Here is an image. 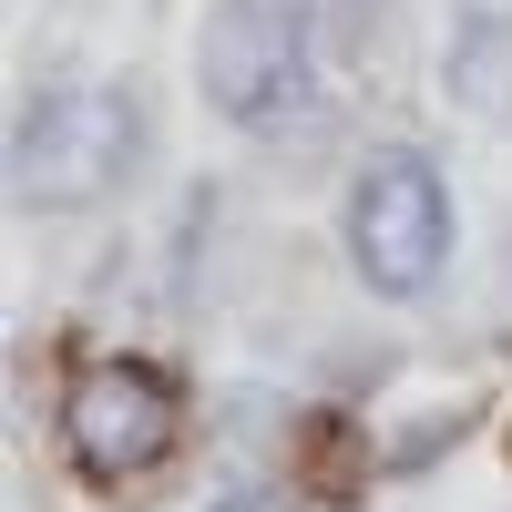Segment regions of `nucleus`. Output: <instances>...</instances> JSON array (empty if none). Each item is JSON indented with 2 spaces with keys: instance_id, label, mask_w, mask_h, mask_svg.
<instances>
[{
  "instance_id": "nucleus-2",
  "label": "nucleus",
  "mask_w": 512,
  "mask_h": 512,
  "mask_svg": "<svg viewBox=\"0 0 512 512\" xmlns=\"http://www.w3.org/2000/svg\"><path fill=\"white\" fill-rule=\"evenodd\" d=\"M123 154H134V103L123 93H31L11 134V175L41 205H82L123 175Z\"/></svg>"
},
{
  "instance_id": "nucleus-3",
  "label": "nucleus",
  "mask_w": 512,
  "mask_h": 512,
  "mask_svg": "<svg viewBox=\"0 0 512 512\" xmlns=\"http://www.w3.org/2000/svg\"><path fill=\"white\" fill-rule=\"evenodd\" d=\"M308 82V0H216L205 21V103L267 123Z\"/></svg>"
},
{
  "instance_id": "nucleus-4",
  "label": "nucleus",
  "mask_w": 512,
  "mask_h": 512,
  "mask_svg": "<svg viewBox=\"0 0 512 512\" xmlns=\"http://www.w3.org/2000/svg\"><path fill=\"white\" fill-rule=\"evenodd\" d=\"M62 431H72V461L93 482H134V472H154L175 451V390L154 369H134V359H103V369L72 379Z\"/></svg>"
},
{
  "instance_id": "nucleus-1",
  "label": "nucleus",
  "mask_w": 512,
  "mask_h": 512,
  "mask_svg": "<svg viewBox=\"0 0 512 512\" xmlns=\"http://www.w3.org/2000/svg\"><path fill=\"white\" fill-rule=\"evenodd\" d=\"M349 246H359V277L379 297H420L451 246V205H441V175L420 154H369L359 185H349Z\"/></svg>"
}]
</instances>
